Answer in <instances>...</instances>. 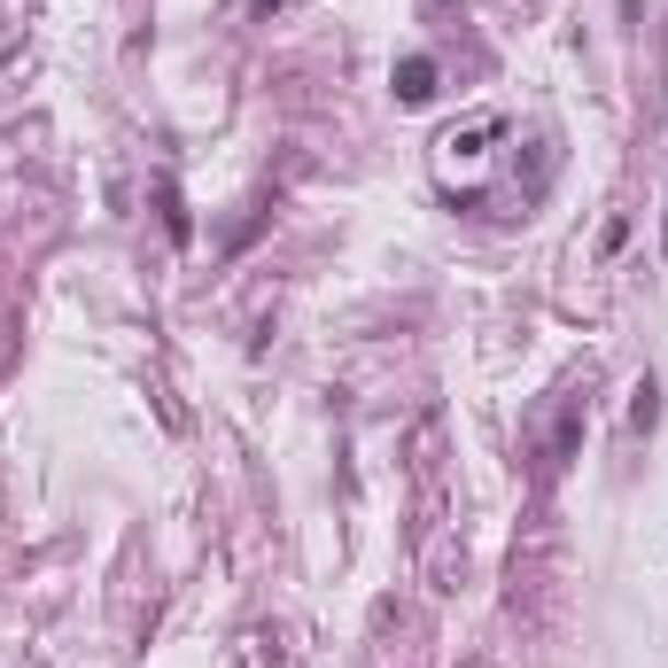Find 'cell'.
Segmentation results:
<instances>
[{
    "instance_id": "3",
    "label": "cell",
    "mask_w": 668,
    "mask_h": 668,
    "mask_svg": "<svg viewBox=\"0 0 668 668\" xmlns=\"http://www.w3.org/2000/svg\"><path fill=\"white\" fill-rule=\"evenodd\" d=\"M653 421H660V381H653V373H645V381H637V404H630V428H637V436H645V428H653Z\"/></svg>"
},
{
    "instance_id": "1",
    "label": "cell",
    "mask_w": 668,
    "mask_h": 668,
    "mask_svg": "<svg viewBox=\"0 0 668 668\" xmlns=\"http://www.w3.org/2000/svg\"><path fill=\"white\" fill-rule=\"evenodd\" d=\"M396 102H436V62L428 55H404L396 62Z\"/></svg>"
},
{
    "instance_id": "2",
    "label": "cell",
    "mask_w": 668,
    "mask_h": 668,
    "mask_svg": "<svg viewBox=\"0 0 668 668\" xmlns=\"http://www.w3.org/2000/svg\"><path fill=\"white\" fill-rule=\"evenodd\" d=\"M575 444H583V396H575V404H567V412H560V428H552V451H544V467H552V474H560V467H567V459H575Z\"/></svg>"
},
{
    "instance_id": "4",
    "label": "cell",
    "mask_w": 668,
    "mask_h": 668,
    "mask_svg": "<svg viewBox=\"0 0 668 668\" xmlns=\"http://www.w3.org/2000/svg\"><path fill=\"white\" fill-rule=\"evenodd\" d=\"M273 9H280V0H257V16H273Z\"/></svg>"
}]
</instances>
